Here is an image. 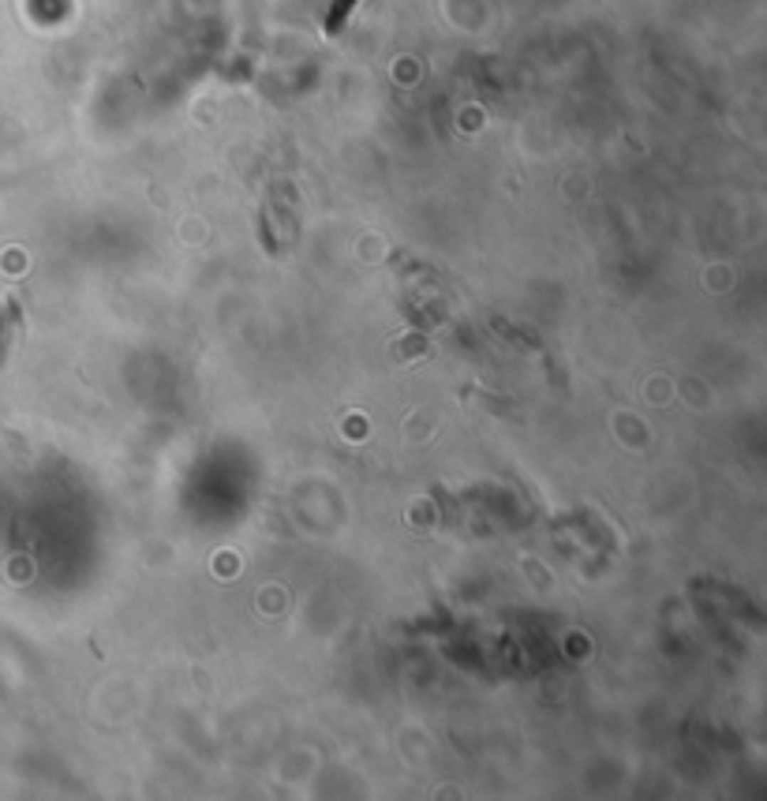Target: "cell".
Wrapping results in <instances>:
<instances>
[{"label": "cell", "instance_id": "cell-1", "mask_svg": "<svg viewBox=\"0 0 767 801\" xmlns=\"http://www.w3.org/2000/svg\"><path fill=\"white\" fill-rule=\"evenodd\" d=\"M352 4H356V0H337L334 16H329V31H337V26L344 23V16H349V11H352Z\"/></svg>", "mask_w": 767, "mask_h": 801}]
</instances>
